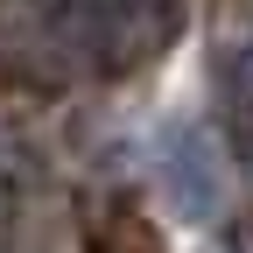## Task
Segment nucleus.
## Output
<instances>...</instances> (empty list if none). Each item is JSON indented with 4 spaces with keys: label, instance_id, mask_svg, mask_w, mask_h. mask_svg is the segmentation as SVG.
I'll use <instances>...</instances> for the list:
<instances>
[{
    "label": "nucleus",
    "instance_id": "nucleus-3",
    "mask_svg": "<svg viewBox=\"0 0 253 253\" xmlns=\"http://www.w3.org/2000/svg\"><path fill=\"white\" fill-rule=\"evenodd\" d=\"M218 84H225V106L253 120V36H246V42H232L225 56H218Z\"/></svg>",
    "mask_w": 253,
    "mask_h": 253
},
{
    "label": "nucleus",
    "instance_id": "nucleus-2",
    "mask_svg": "<svg viewBox=\"0 0 253 253\" xmlns=\"http://www.w3.org/2000/svg\"><path fill=\"white\" fill-rule=\"evenodd\" d=\"M84 253H162V232L141 218V204L99 197L84 211Z\"/></svg>",
    "mask_w": 253,
    "mask_h": 253
},
{
    "label": "nucleus",
    "instance_id": "nucleus-4",
    "mask_svg": "<svg viewBox=\"0 0 253 253\" xmlns=\"http://www.w3.org/2000/svg\"><path fill=\"white\" fill-rule=\"evenodd\" d=\"M246 7H253V0H246Z\"/></svg>",
    "mask_w": 253,
    "mask_h": 253
},
{
    "label": "nucleus",
    "instance_id": "nucleus-1",
    "mask_svg": "<svg viewBox=\"0 0 253 253\" xmlns=\"http://www.w3.org/2000/svg\"><path fill=\"white\" fill-rule=\"evenodd\" d=\"M155 176H162L169 204L190 218V225H211L218 211H225V155L204 126H162V141H155Z\"/></svg>",
    "mask_w": 253,
    "mask_h": 253
}]
</instances>
